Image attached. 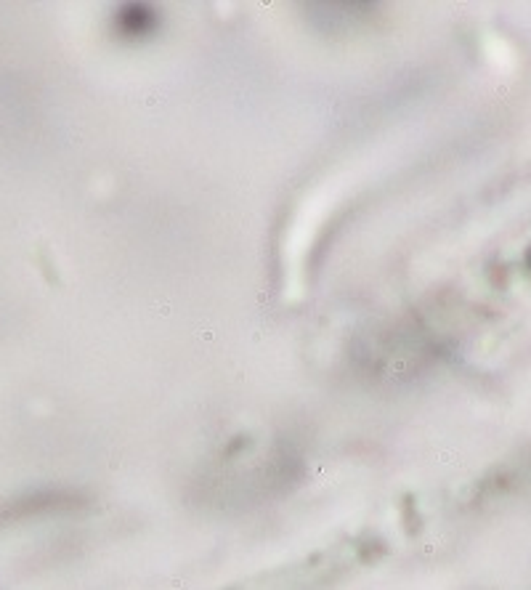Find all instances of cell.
<instances>
[{"mask_svg": "<svg viewBox=\"0 0 531 590\" xmlns=\"http://www.w3.org/2000/svg\"><path fill=\"white\" fill-rule=\"evenodd\" d=\"M345 566L348 561H340L335 556H319L300 566H289V569H282V572L266 574L258 582H247L231 590H319L322 585L332 582L340 572H345Z\"/></svg>", "mask_w": 531, "mask_h": 590, "instance_id": "6da1fadb", "label": "cell"}]
</instances>
